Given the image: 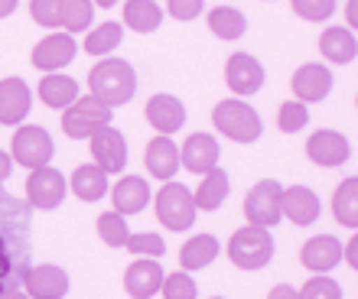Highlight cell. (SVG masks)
<instances>
[{"instance_id": "4dcf8cb0", "label": "cell", "mask_w": 358, "mask_h": 299, "mask_svg": "<svg viewBox=\"0 0 358 299\" xmlns=\"http://www.w3.org/2000/svg\"><path fill=\"white\" fill-rule=\"evenodd\" d=\"M92 17L94 3H88V0H59V27H66L69 36L92 27Z\"/></svg>"}, {"instance_id": "d6a6232c", "label": "cell", "mask_w": 358, "mask_h": 299, "mask_svg": "<svg viewBox=\"0 0 358 299\" xmlns=\"http://www.w3.org/2000/svg\"><path fill=\"white\" fill-rule=\"evenodd\" d=\"M98 238L108 247H124L127 238H131V228L117 212H104V215H98Z\"/></svg>"}, {"instance_id": "3957f363", "label": "cell", "mask_w": 358, "mask_h": 299, "mask_svg": "<svg viewBox=\"0 0 358 299\" xmlns=\"http://www.w3.org/2000/svg\"><path fill=\"white\" fill-rule=\"evenodd\" d=\"M212 124L218 127V133H225L228 140L235 143H255L261 137V114L245 101H222L212 111Z\"/></svg>"}, {"instance_id": "8d00e7d4", "label": "cell", "mask_w": 358, "mask_h": 299, "mask_svg": "<svg viewBox=\"0 0 358 299\" xmlns=\"http://www.w3.org/2000/svg\"><path fill=\"white\" fill-rule=\"evenodd\" d=\"M160 290L166 299H196V280L189 273H170V277H163Z\"/></svg>"}, {"instance_id": "c3c4849f", "label": "cell", "mask_w": 358, "mask_h": 299, "mask_svg": "<svg viewBox=\"0 0 358 299\" xmlns=\"http://www.w3.org/2000/svg\"><path fill=\"white\" fill-rule=\"evenodd\" d=\"M212 299H222V296H212Z\"/></svg>"}, {"instance_id": "836d02e7", "label": "cell", "mask_w": 358, "mask_h": 299, "mask_svg": "<svg viewBox=\"0 0 358 299\" xmlns=\"http://www.w3.org/2000/svg\"><path fill=\"white\" fill-rule=\"evenodd\" d=\"M306 124H310V111H306V104H300V101L280 104V111H277V127H280L283 133H296V131H303Z\"/></svg>"}, {"instance_id": "60d3db41", "label": "cell", "mask_w": 358, "mask_h": 299, "mask_svg": "<svg viewBox=\"0 0 358 299\" xmlns=\"http://www.w3.org/2000/svg\"><path fill=\"white\" fill-rule=\"evenodd\" d=\"M342 261H349V267L358 270V234L349 241V247H342Z\"/></svg>"}, {"instance_id": "603a6c76", "label": "cell", "mask_w": 358, "mask_h": 299, "mask_svg": "<svg viewBox=\"0 0 358 299\" xmlns=\"http://www.w3.org/2000/svg\"><path fill=\"white\" fill-rule=\"evenodd\" d=\"M147 169L153 179H173L179 169V150L170 137H157L147 143Z\"/></svg>"}, {"instance_id": "f1b7e54d", "label": "cell", "mask_w": 358, "mask_h": 299, "mask_svg": "<svg viewBox=\"0 0 358 299\" xmlns=\"http://www.w3.org/2000/svg\"><path fill=\"white\" fill-rule=\"evenodd\" d=\"M332 215L342 228H358V176L342 179V186L332 196Z\"/></svg>"}, {"instance_id": "9a60e30c", "label": "cell", "mask_w": 358, "mask_h": 299, "mask_svg": "<svg viewBox=\"0 0 358 299\" xmlns=\"http://www.w3.org/2000/svg\"><path fill=\"white\" fill-rule=\"evenodd\" d=\"M69 293V273L56 263H39L27 273L29 299H62Z\"/></svg>"}, {"instance_id": "83f0119b", "label": "cell", "mask_w": 358, "mask_h": 299, "mask_svg": "<svg viewBox=\"0 0 358 299\" xmlns=\"http://www.w3.org/2000/svg\"><path fill=\"white\" fill-rule=\"evenodd\" d=\"M208 29L215 33L218 39H241L245 36V13L238 7H228V3H218V7L208 10Z\"/></svg>"}, {"instance_id": "5b68a950", "label": "cell", "mask_w": 358, "mask_h": 299, "mask_svg": "<svg viewBox=\"0 0 358 299\" xmlns=\"http://www.w3.org/2000/svg\"><path fill=\"white\" fill-rule=\"evenodd\" d=\"M157 218L170 231H189L196 221V202L182 182H166L157 192Z\"/></svg>"}, {"instance_id": "b9f144b4", "label": "cell", "mask_w": 358, "mask_h": 299, "mask_svg": "<svg viewBox=\"0 0 358 299\" xmlns=\"http://www.w3.org/2000/svg\"><path fill=\"white\" fill-rule=\"evenodd\" d=\"M267 299H300V296H296V290H293V286L280 283V286H273L271 296H267Z\"/></svg>"}, {"instance_id": "d6986e66", "label": "cell", "mask_w": 358, "mask_h": 299, "mask_svg": "<svg viewBox=\"0 0 358 299\" xmlns=\"http://www.w3.org/2000/svg\"><path fill=\"white\" fill-rule=\"evenodd\" d=\"M280 212L293 224L306 228V224H313L320 218V198L306 186H290V189H283V196H280Z\"/></svg>"}, {"instance_id": "ac0fdd59", "label": "cell", "mask_w": 358, "mask_h": 299, "mask_svg": "<svg viewBox=\"0 0 358 299\" xmlns=\"http://www.w3.org/2000/svg\"><path fill=\"white\" fill-rule=\"evenodd\" d=\"M332 92V72L326 66H316V62H310V66H300L296 68V75H293V94H296V101H322L326 94Z\"/></svg>"}, {"instance_id": "9c48e42d", "label": "cell", "mask_w": 358, "mask_h": 299, "mask_svg": "<svg viewBox=\"0 0 358 299\" xmlns=\"http://www.w3.org/2000/svg\"><path fill=\"white\" fill-rule=\"evenodd\" d=\"M218 156H222V150H218V140L212 133H192L179 150V166H186L196 176H206V173L218 169Z\"/></svg>"}, {"instance_id": "ee69618b", "label": "cell", "mask_w": 358, "mask_h": 299, "mask_svg": "<svg viewBox=\"0 0 358 299\" xmlns=\"http://www.w3.org/2000/svg\"><path fill=\"white\" fill-rule=\"evenodd\" d=\"M0 299H29L27 293L23 290H13V286H3V290H0Z\"/></svg>"}, {"instance_id": "cb8c5ba5", "label": "cell", "mask_w": 358, "mask_h": 299, "mask_svg": "<svg viewBox=\"0 0 358 299\" xmlns=\"http://www.w3.org/2000/svg\"><path fill=\"white\" fill-rule=\"evenodd\" d=\"M39 98H43L46 108L66 111L69 104L78 101V82L69 78V75H43V82H39Z\"/></svg>"}, {"instance_id": "8fae6325", "label": "cell", "mask_w": 358, "mask_h": 299, "mask_svg": "<svg viewBox=\"0 0 358 299\" xmlns=\"http://www.w3.org/2000/svg\"><path fill=\"white\" fill-rule=\"evenodd\" d=\"M225 82L235 94H255L264 88V66L248 52H235L225 66Z\"/></svg>"}, {"instance_id": "30bf717a", "label": "cell", "mask_w": 358, "mask_h": 299, "mask_svg": "<svg viewBox=\"0 0 358 299\" xmlns=\"http://www.w3.org/2000/svg\"><path fill=\"white\" fill-rule=\"evenodd\" d=\"M92 156H94V166L101 169L104 176L111 173H121L124 163H127V143H124L121 131L114 127H104L92 137Z\"/></svg>"}, {"instance_id": "d4e9b609", "label": "cell", "mask_w": 358, "mask_h": 299, "mask_svg": "<svg viewBox=\"0 0 358 299\" xmlns=\"http://www.w3.org/2000/svg\"><path fill=\"white\" fill-rule=\"evenodd\" d=\"M218 251H222V244H218L215 234H196V238H189L182 244L179 263H182V270H202V267H208L215 261Z\"/></svg>"}, {"instance_id": "74e56055", "label": "cell", "mask_w": 358, "mask_h": 299, "mask_svg": "<svg viewBox=\"0 0 358 299\" xmlns=\"http://www.w3.org/2000/svg\"><path fill=\"white\" fill-rule=\"evenodd\" d=\"M293 13H300V17L313 20V23H322V20H329L336 13V0H296Z\"/></svg>"}, {"instance_id": "7402d4cb", "label": "cell", "mask_w": 358, "mask_h": 299, "mask_svg": "<svg viewBox=\"0 0 358 299\" xmlns=\"http://www.w3.org/2000/svg\"><path fill=\"white\" fill-rule=\"evenodd\" d=\"M320 52L329 59L332 66H349L352 59L358 56V43L355 33L345 27H329L320 36Z\"/></svg>"}, {"instance_id": "f35d334b", "label": "cell", "mask_w": 358, "mask_h": 299, "mask_svg": "<svg viewBox=\"0 0 358 299\" xmlns=\"http://www.w3.org/2000/svg\"><path fill=\"white\" fill-rule=\"evenodd\" d=\"M29 13L39 27H59V0H33Z\"/></svg>"}, {"instance_id": "4316f807", "label": "cell", "mask_w": 358, "mask_h": 299, "mask_svg": "<svg viewBox=\"0 0 358 299\" xmlns=\"http://www.w3.org/2000/svg\"><path fill=\"white\" fill-rule=\"evenodd\" d=\"M124 23L134 33H153L163 23V7L153 0H127L124 3Z\"/></svg>"}, {"instance_id": "e0dca14e", "label": "cell", "mask_w": 358, "mask_h": 299, "mask_svg": "<svg viewBox=\"0 0 358 299\" xmlns=\"http://www.w3.org/2000/svg\"><path fill=\"white\" fill-rule=\"evenodd\" d=\"M147 121H150V127L160 131V137H170L173 131L186 124V104L173 94H153L147 101Z\"/></svg>"}, {"instance_id": "e575fe53", "label": "cell", "mask_w": 358, "mask_h": 299, "mask_svg": "<svg viewBox=\"0 0 358 299\" xmlns=\"http://www.w3.org/2000/svg\"><path fill=\"white\" fill-rule=\"evenodd\" d=\"M131 254H137V257H163V251H166V241H163L160 234H131L127 238V244H124Z\"/></svg>"}, {"instance_id": "484cf974", "label": "cell", "mask_w": 358, "mask_h": 299, "mask_svg": "<svg viewBox=\"0 0 358 299\" xmlns=\"http://www.w3.org/2000/svg\"><path fill=\"white\" fill-rule=\"evenodd\" d=\"M228 192H231V182H228L225 169H212V173H206V176H202V182H199V192L192 196L196 212H199V208H202V212H215V208L228 198Z\"/></svg>"}, {"instance_id": "f6af8a7d", "label": "cell", "mask_w": 358, "mask_h": 299, "mask_svg": "<svg viewBox=\"0 0 358 299\" xmlns=\"http://www.w3.org/2000/svg\"><path fill=\"white\" fill-rule=\"evenodd\" d=\"M345 13H349V27L355 29L358 27V3H355V0H352L349 7H345Z\"/></svg>"}, {"instance_id": "7a4b0ae2", "label": "cell", "mask_w": 358, "mask_h": 299, "mask_svg": "<svg viewBox=\"0 0 358 299\" xmlns=\"http://www.w3.org/2000/svg\"><path fill=\"white\" fill-rule=\"evenodd\" d=\"M273 257V238L264 228H241L231 234L228 241V261L235 263L238 270H264Z\"/></svg>"}, {"instance_id": "4fadbf2b", "label": "cell", "mask_w": 358, "mask_h": 299, "mask_svg": "<svg viewBox=\"0 0 358 299\" xmlns=\"http://www.w3.org/2000/svg\"><path fill=\"white\" fill-rule=\"evenodd\" d=\"M76 52H78V46L69 33H52V36H46L43 43H36V49H33V66H36L39 72H56V68H66L69 62L76 59Z\"/></svg>"}, {"instance_id": "f546056e", "label": "cell", "mask_w": 358, "mask_h": 299, "mask_svg": "<svg viewBox=\"0 0 358 299\" xmlns=\"http://www.w3.org/2000/svg\"><path fill=\"white\" fill-rule=\"evenodd\" d=\"M72 192H76L82 202H98V198L108 192V176L94 163H85L72 173Z\"/></svg>"}, {"instance_id": "bcb514c9", "label": "cell", "mask_w": 358, "mask_h": 299, "mask_svg": "<svg viewBox=\"0 0 358 299\" xmlns=\"http://www.w3.org/2000/svg\"><path fill=\"white\" fill-rule=\"evenodd\" d=\"M7 270H10V261H7V251H3V241H0V280H3Z\"/></svg>"}, {"instance_id": "7bdbcfd3", "label": "cell", "mask_w": 358, "mask_h": 299, "mask_svg": "<svg viewBox=\"0 0 358 299\" xmlns=\"http://www.w3.org/2000/svg\"><path fill=\"white\" fill-rule=\"evenodd\" d=\"M10 169H13V159L0 150V182H7V179H10Z\"/></svg>"}, {"instance_id": "ffe728a7", "label": "cell", "mask_w": 358, "mask_h": 299, "mask_svg": "<svg viewBox=\"0 0 358 299\" xmlns=\"http://www.w3.org/2000/svg\"><path fill=\"white\" fill-rule=\"evenodd\" d=\"M111 198H114V212L121 218L137 215V212H143L147 202H150V186H147V179H141V176H124V179H117Z\"/></svg>"}, {"instance_id": "1f68e13d", "label": "cell", "mask_w": 358, "mask_h": 299, "mask_svg": "<svg viewBox=\"0 0 358 299\" xmlns=\"http://www.w3.org/2000/svg\"><path fill=\"white\" fill-rule=\"evenodd\" d=\"M121 36H124L121 23H98V29H92L85 39V52H92V56H108L111 49L121 46Z\"/></svg>"}, {"instance_id": "ba28073f", "label": "cell", "mask_w": 358, "mask_h": 299, "mask_svg": "<svg viewBox=\"0 0 358 299\" xmlns=\"http://www.w3.org/2000/svg\"><path fill=\"white\" fill-rule=\"evenodd\" d=\"M27 198H29V205L39 208V212H52V208H59L62 205V198H66V176L52 166H43V169H36V173H29Z\"/></svg>"}, {"instance_id": "7dc6e473", "label": "cell", "mask_w": 358, "mask_h": 299, "mask_svg": "<svg viewBox=\"0 0 358 299\" xmlns=\"http://www.w3.org/2000/svg\"><path fill=\"white\" fill-rule=\"evenodd\" d=\"M13 10H17V3H13V0H0V17H10Z\"/></svg>"}, {"instance_id": "277c9868", "label": "cell", "mask_w": 358, "mask_h": 299, "mask_svg": "<svg viewBox=\"0 0 358 299\" xmlns=\"http://www.w3.org/2000/svg\"><path fill=\"white\" fill-rule=\"evenodd\" d=\"M104 127H111V108L94 101L92 94L78 98L76 104H69L66 114H62V131H66L69 140H92L94 133L104 131Z\"/></svg>"}, {"instance_id": "ab89813d", "label": "cell", "mask_w": 358, "mask_h": 299, "mask_svg": "<svg viewBox=\"0 0 358 299\" xmlns=\"http://www.w3.org/2000/svg\"><path fill=\"white\" fill-rule=\"evenodd\" d=\"M166 10H170L176 20H196L199 13L206 10V3H202V0H170Z\"/></svg>"}, {"instance_id": "2e32d148", "label": "cell", "mask_w": 358, "mask_h": 299, "mask_svg": "<svg viewBox=\"0 0 358 299\" xmlns=\"http://www.w3.org/2000/svg\"><path fill=\"white\" fill-rule=\"evenodd\" d=\"M163 277L166 273H163L160 263L141 257L124 273V290L131 293L134 299H153V293H160V286H163Z\"/></svg>"}, {"instance_id": "44dd1931", "label": "cell", "mask_w": 358, "mask_h": 299, "mask_svg": "<svg viewBox=\"0 0 358 299\" xmlns=\"http://www.w3.org/2000/svg\"><path fill=\"white\" fill-rule=\"evenodd\" d=\"M300 261H303V267H306V270L326 273V270H332V267L342 261V244L336 241L332 234H320V238H310V241L303 244Z\"/></svg>"}, {"instance_id": "6da1fadb", "label": "cell", "mask_w": 358, "mask_h": 299, "mask_svg": "<svg viewBox=\"0 0 358 299\" xmlns=\"http://www.w3.org/2000/svg\"><path fill=\"white\" fill-rule=\"evenodd\" d=\"M88 88H92V98L101 101L104 108H117V104H127L137 92V75H134L131 62L124 59H104L88 72Z\"/></svg>"}, {"instance_id": "681fc988", "label": "cell", "mask_w": 358, "mask_h": 299, "mask_svg": "<svg viewBox=\"0 0 358 299\" xmlns=\"http://www.w3.org/2000/svg\"><path fill=\"white\" fill-rule=\"evenodd\" d=\"M0 290H3V286H0Z\"/></svg>"}, {"instance_id": "8992f818", "label": "cell", "mask_w": 358, "mask_h": 299, "mask_svg": "<svg viewBox=\"0 0 358 299\" xmlns=\"http://www.w3.org/2000/svg\"><path fill=\"white\" fill-rule=\"evenodd\" d=\"M10 153H13L10 159H17L23 169L36 173V169L49 166V159H52L56 147H52V137H49L46 127H39V124H29V127H20V131L13 133Z\"/></svg>"}, {"instance_id": "52a82bcc", "label": "cell", "mask_w": 358, "mask_h": 299, "mask_svg": "<svg viewBox=\"0 0 358 299\" xmlns=\"http://www.w3.org/2000/svg\"><path fill=\"white\" fill-rule=\"evenodd\" d=\"M280 196L283 189L277 179H261L251 192L245 196V215L251 221V228H273L280 224L283 212H280Z\"/></svg>"}, {"instance_id": "5bb4252c", "label": "cell", "mask_w": 358, "mask_h": 299, "mask_svg": "<svg viewBox=\"0 0 358 299\" xmlns=\"http://www.w3.org/2000/svg\"><path fill=\"white\" fill-rule=\"evenodd\" d=\"M33 108V92L23 78H3L0 82V124L17 127Z\"/></svg>"}, {"instance_id": "7c38bea8", "label": "cell", "mask_w": 358, "mask_h": 299, "mask_svg": "<svg viewBox=\"0 0 358 299\" xmlns=\"http://www.w3.org/2000/svg\"><path fill=\"white\" fill-rule=\"evenodd\" d=\"M306 156L316 163V166H342L345 159L352 156V147L345 140V133L339 131H316L306 143Z\"/></svg>"}, {"instance_id": "d590c367", "label": "cell", "mask_w": 358, "mask_h": 299, "mask_svg": "<svg viewBox=\"0 0 358 299\" xmlns=\"http://www.w3.org/2000/svg\"><path fill=\"white\" fill-rule=\"evenodd\" d=\"M296 296L300 299H342V286L336 280H329V277H313V280H306L303 290H296Z\"/></svg>"}]
</instances>
